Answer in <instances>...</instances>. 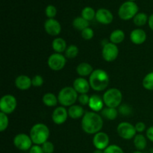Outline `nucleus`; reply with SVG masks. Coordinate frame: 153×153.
<instances>
[{
	"instance_id": "nucleus-21",
	"label": "nucleus",
	"mask_w": 153,
	"mask_h": 153,
	"mask_svg": "<svg viewBox=\"0 0 153 153\" xmlns=\"http://www.w3.org/2000/svg\"><path fill=\"white\" fill-rule=\"evenodd\" d=\"M85 114V111H84V108L82 105H73L69 107L68 114L69 117L72 119L77 120L79 118H82Z\"/></svg>"
},
{
	"instance_id": "nucleus-6",
	"label": "nucleus",
	"mask_w": 153,
	"mask_h": 153,
	"mask_svg": "<svg viewBox=\"0 0 153 153\" xmlns=\"http://www.w3.org/2000/svg\"><path fill=\"white\" fill-rule=\"evenodd\" d=\"M138 10V5L135 1H126L120 6L118 9V16L123 20H129L136 16Z\"/></svg>"
},
{
	"instance_id": "nucleus-5",
	"label": "nucleus",
	"mask_w": 153,
	"mask_h": 153,
	"mask_svg": "<svg viewBox=\"0 0 153 153\" xmlns=\"http://www.w3.org/2000/svg\"><path fill=\"white\" fill-rule=\"evenodd\" d=\"M102 100L106 107L117 108L120 105L122 102V92L117 88H110L107 90L103 94Z\"/></svg>"
},
{
	"instance_id": "nucleus-41",
	"label": "nucleus",
	"mask_w": 153,
	"mask_h": 153,
	"mask_svg": "<svg viewBox=\"0 0 153 153\" xmlns=\"http://www.w3.org/2000/svg\"><path fill=\"white\" fill-rule=\"evenodd\" d=\"M29 153H44V152H43L41 146L34 144L29 149Z\"/></svg>"
},
{
	"instance_id": "nucleus-25",
	"label": "nucleus",
	"mask_w": 153,
	"mask_h": 153,
	"mask_svg": "<svg viewBox=\"0 0 153 153\" xmlns=\"http://www.w3.org/2000/svg\"><path fill=\"white\" fill-rule=\"evenodd\" d=\"M42 101H43V104L47 107H54L58 104V97H56L52 93H46L43 96Z\"/></svg>"
},
{
	"instance_id": "nucleus-37",
	"label": "nucleus",
	"mask_w": 153,
	"mask_h": 153,
	"mask_svg": "<svg viewBox=\"0 0 153 153\" xmlns=\"http://www.w3.org/2000/svg\"><path fill=\"white\" fill-rule=\"evenodd\" d=\"M42 149H43L44 153H53L55 151V146L51 141H46L41 145Z\"/></svg>"
},
{
	"instance_id": "nucleus-22",
	"label": "nucleus",
	"mask_w": 153,
	"mask_h": 153,
	"mask_svg": "<svg viewBox=\"0 0 153 153\" xmlns=\"http://www.w3.org/2000/svg\"><path fill=\"white\" fill-rule=\"evenodd\" d=\"M93 67L90 64L87 62L80 63L76 67V73L81 77H85V76H90L91 73L94 71Z\"/></svg>"
},
{
	"instance_id": "nucleus-27",
	"label": "nucleus",
	"mask_w": 153,
	"mask_h": 153,
	"mask_svg": "<svg viewBox=\"0 0 153 153\" xmlns=\"http://www.w3.org/2000/svg\"><path fill=\"white\" fill-rule=\"evenodd\" d=\"M73 26L78 31H83L85 28L90 27V22L84 19L82 16H77L73 21Z\"/></svg>"
},
{
	"instance_id": "nucleus-48",
	"label": "nucleus",
	"mask_w": 153,
	"mask_h": 153,
	"mask_svg": "<svg viewBox=\"0 0 153 153\" xmlns=\"http://www.w3.org/2000/svg\"><path fill=\"white\" fill-rule=\"evenodd\" d=\"M152 120H153V118H152Z\"/></svg>"
},
{
	"instance_id": "nucleus-40",
	"label": "nucleus",
	"mask_w": 153,
	"mask_h": 153,
	"mask_svg": "<svg viewBox=\"0 0 153 153\" xmlns=\"http://www.w3.org/2000/svg\"><path fill=\"white\" fill-rule=\"evenodd\" d=\"M134 127H135V129L137 131V133H140L141 134L142 132L146 130V124L143 122H138L134 125Z\"/></svg>"
},
{
	"instance_id": "nucleus-39",
	"label": "nucleus",
	"mask_w": 153,
	"mask_h": 153,
	"mask_svg": "<svg viewBox=\"0 0 153 153\" xmlns=\"http://www.w3.org/2000/svg\"><path fill=\"white\" fill-rule=\"evenodd\" d=\"M78 100H79V103H80L82 105H88V103H89L90 97L88 95V94H79Z\"/></svg>"
},
{
	"instance_id": "nucleus-3",
	"label": "nucleus",
	"mask_w": 153,
	"mask_h": 153,
	"mask_svg": "<svg viewBox=\"0 0 153 153\" xmlns=\"http://www.w3.org/2000/svg\"><path fill=\"white\" fill-rule=\"evenodd\" d=\"M50 131L49 127L43 123H36L30 130V137L33 143L35 145H43L48 141Z\"/></svg>"
},
{
	"instance_id": "nucleus-18",
	"label": "nucleus",
	"mask_w": 153,
	"mask_h": 153,
	"mask_svg": "<svg viewBox=\"0 0 153 153\" xmlns=\"http://www.w3.org/2000/svg\"><path fill=\"white\" fill-rule=\"evenodd\" d=\"M15 86L20 91H28L32 86L31 79L26 75H20L15 79Z\"/></svg>"
},
{
	"instance_id": "nucleus-24",
	"label": "nucleus",
	"mask_w": 153,
	"mask_h": 153,
	"mask_svg": "<svg viewBox=\"0 0 153 153\" xmlns=\"http://www.w3.org/2000/svg\"><path fill=\"white\" fill-rule=\"evenodd\" d=\"M118 110L114 108L105 107L102 110L101 115L103 118L108 120H114L118 116Z\"/></svg>"
},
{
	"instance_id": "nucleus-46",
	"label": "nucleus",
	"mask_w": 153,
	"mask_h": 153,
	"mask_svg": "<svg viewBox=\"0 0 153 153\" xmlns=\"http://www.w3.org/2000/svg\"><path fill=\"white\" fill-rule=\"evenodd\" d=\"M127 1H135L136 0H127Z\"/></svg>"
},
{
	"instance_id": "nucleus-47",
	"label": "nucleus",
	"mask_w": 153,
	"mask_h": 153,
	"mask_svg": "<svg viewBox=\"0 0 153 153\" xmlns=\"http://www.w3.org/2000/svg\"><path fill=\"white\" fill-rule=\"evenodd\" d=\"M151 153H153V151H152V152H151Z\"/></svg>"
},
{
	"instance_id": "nucleus-35",
	"label": "nucleus",
	"mask_w": 153,
	"mask_h": 153,
	"mask_svg": "<svg viewBox=\"0 0 153 153\" xmlns=\"http://www.w3.org/2000/svg\"><path fill=\"white\" fill-rule=\"evenodd\" d=\"M103 152L104 153H124L122 148L116 144L109 145Z\"/></svg>"
},
{
	"instance_id": "nucleus-14",
	"label": "nucleus",
	"mask_w": 153,
	"mask_h": 153,
	"mask_svg": "<svg viewBox=\"0 0 153 153\" xmlns=\"http://www.w3.org/2000/svg\"><path fill=\"white\" fill-rule=\"evenodd\" d=\"M69 117L68 110L64 106H59L54 109L52 114V120L54 123L57 125H61L67 121Z\"/></svg>"
},
{
	"instance_id": "nucleus-17",
	"label": "nucleus",
	"mask_w": 153,
	"mask_h": 153,
	"mask_svg": "<svg viewBox=\"0 0 153 153\" xmlns=\"http://www.w3.org/2000/svg\"><path fill=\"white\" fill-rule=\"evenodd\" d=\"M130 40L135 45H141L146 40V31L141 28H135L130 33Z\"/></svg>"
},
{
	"instance_id": "nucleus-16",
	"label": "nucleus",
	"mask_w": 153,
	"mask_h": 153,
	"mask_svg": "<svg viewBox=\"0 0 153 153\" xmlns=\"http://www.w3.org/2000/svg\"><path fill=\"white\" fill-rule=\"evenodd\" d=\"M73 88L76 90V92L79 94H88L91 88L89 81L85 79L84 77H79L73 82Z\"/></svg>"
},
{
	"instance_id": "nucleus-34",
	"label": "nucleus",
	"mask_w": 153,
	"mask_h": 153,
	"mask_svg": "<svg viewBox=\"0 0 153 153\" xmlns=\"http://www.w3.org/2000/svg\"><path fill=\"white\" fill-rule=\"evenodd\" d=\"M81 35L84 40H90L94 37V31L93 28H91V27H88V28H85L83 31H81Z\"/></svg>"
},
{
	"instance_id": "nucleus-9",
	"label": "nucleus",
	"mask_w": 153,
	"mask_h": 153,
	"mask_svg": "<svg viewBox=\"0 0 153 153\" xmlns=\"http://www.w3.org/2000/svg\"><path fill=\"white\" fill-rule=\"evenodd\" d=\"M119 55V49L117 46L111 42L105 43L102 49V56L107 62H112L117 58Z\"/></svg>"
},
{
	"instance_id": "nucleus-30",
	"label": "nucleus",
	"mask_w": 153,
	"mask_h": 153,
	"mask_svg": "<svg viewBox=\"0 0 153 153\" xmlns=\"http://www.w3.org/2000/svg\"><path fill=\"white\" fill-rule=\"evenodd\" d=\"M79 48L76 45H70L67 46V49H66L65 52H64V55L68 59H73V58H76L79 55Z\"/></svg>"
},
{
	"instance_id": "nucleus-43",
	"label": "nucleus",
	"mask_w": 153,
	"mask_h": 153,
	"mask_svg": "<svg viewBox=\"0 0 153 153\" xmlns=\"http://www.w3.org/2000/svg\"><path fill=\"white\" fill-rule=\"evenodd\" d=\"M148 25L150 29L153 31V13L149 16V20H148Z\"/></svg>"
},
{
	"instance_id": "nucleus-19",
	"label": "nucleus",
	"mask_w": 153,
	"mask_h": 153,
	"mask_svg": "<svg viewBox=\"0 0 153 153\" xmlns=\"http://www.w3.org/2000/svg\"><path fill=\"white\" fill-rule=\"evenodd\" d=\"M104 105L105 103L102 98L99 95L93 94L90 97L88 106L92 110V111L97 112V113L102 111V110L104 108Z\"/></svg>"
},
{
	"instance_id": "nucleus-12",
	"label": "nucleus",
	"mask_w": 153,
	"mask_h": 153,
	"mask_svg": "<svg viewBox=\"0 0 153 153\" xmlns=\"http://www.w3.org/2000/svg\"><path fill=\"white\" fill-rule=\"evenodd\" d=\"M109 143H110L109 136L103 131L97 133L93 137V144L97 149L104 151L109 146Z\"/></svg>"
},
{
	"instance_id": "nucleus-28",
	"label": "nucleus",
	"mask_w": 153,
	"mask_h": 153,
	"mask_svg": "<svg viewBox=\"0 0 153 153\" xmlns=\"http://www.w3.org/2000/svg\"><path fill=\"white\" fill-rule=\"evenodd\" d=\"M148 20H149V16L146 13H143V12H138L136 16L133 18V22L134 25L138 27L146 25V23H148Z\"/></svg>"
},
{
	"instance_id": "nucleus-20",
	"label": "nucleus",
	"mask_w": 153,
	"mask_h": 153,
	"mask_svg": "<svg viewBox=\"0 0 153 153\" xmlns=\"http://www.w3.org/2000/svg\"><path fill=\"white\" fill-rule=\"evenodd\" d=\"M52 47L56 53L62 54L63 52H65L67 48V42L62 37H56L52 40Z\"/></svg>"
},
{
	"instance_id": "nucleus-29",
	"label": "nucleus",
	"mask_w": 153,
	"mask_h": 153,
	"mask_svg": "<svg viewBox=\"0 0 153 153\" xmlns=\"http://www.w3.org/2000/svg\"><path fill=\"white\" fill-rule=\"evenodd\" d=\"M96 10L93 8L92 7H90V6H87L85 7L82 10L81 12V16L85 19L88 21H91L94 19H95L96 17Z\"/></svg>"
},
{
	"instance_id": "nucleus-23",
	"label": "nucleus",
	"mask_w": 153,
	"mask_h": 153,
	"mask_svg": "<svg viewBox=\"0 0 153 153\" xmlns=\"http://www.w3.org/2000/svg\"><path fill=\"white\" fill-rule=\"evenodd\" d=\"M125 32L123 30L115 29L111 33L109 39H110V42L117 45L123 43V41L125 40Z\"/></svg>"
},
{
	"instance_id": "nucleus-13",
	"label": "nucleus",
	"mask_w": 153,
	"mask_h": 153,
	"mask_svg": "<svg viewBox=\"0 0 153 153\" xmlns=\"http://www.w3.org/2000/svg\"><path fill=\"white\" fill-rule=\"evenodd\" d=\"M44 29L49 35L55 37L61 32V25L55 18L47 19L44 22Z\"/></svg>"
},
{
	"instance_id": "nucleus-10",
	"label": "nucleus",
	"mask_w": 153,
	"mask_h": 153,
	"mask_svg": "<svg viewBox=\"0 0 153 153\" xmlns=\"http://www.w3.org/2000/svg\"><path fill=\"white\" fill-rule=\"evenodd\" d=\"M65 55L61 53H53L49 57L47 61L48 66L53 71H60L65 67L67 59Z\"/></svg>"
},
{
	"instance_id": "nucleus-45",
	"label": "nucleus",
	"mask_w": 153,
	"mask_h": 153,
	"mask_svg": "<svg viewBox=\"0 0 153 153\" xmlns=\"http://www.w3.org/2000/svg\"><path fill=\"white\" fill-rule=\"evenodd\" d=\"M133 153H143L141 151H139V150H136L134 152H133Z\"/></svg>"
},
{
	"instance_id": "nucleus-36",
	"label": "nucleus",
	"mask_w": 153,
	"mask_h": 153,
	"mask_svg": "<svg viewBox=\"0 0 153 153\" xmlns=\"http://www.w3.org/2000/svg\"><path fill=\"white\" fill-rule=\"evenodd\" d=\"M118 111L120 112V114L123 115V116H128V115H130L132 113V108L128 105L124 104L119 106V110H118Z\"/></svg>"
},
{
	"instance_id": "nucleus-7",
	"label": "nucleus",
	"mask_w": 153,
	"mask_h": 153,
	"mask_svg": "<svg viewBox=\"0 0 153 153\" xmlns=\"http://www.w3.org/2000/svg\"><path fill=\"white\" fill-rule=\"evenodd\" d=\"M17 106V101L14 96L11 94H6L1 98L0 100V111L1 112L10 114L13 113Z\"/></svg>"
},
{
	"instance_id": "nucleus-31",
	"label": "nucleus",
	"mask_w": 153,
	"mask_h": 153,
	"mask_svg": "<svg viewBox=\"0 0 153 153\" xmlns=\"http://www.w3.org/2000/svg\"><path fill=\"white\" fill-rule=\"evenodd\" d=\"M143 87L147 91H153V72L147 73L142 82Z\"/></svg>"
},
{
	"instance_id": "nucleus-32",
	"label": "nucleus",
	"mask_w": 153,
	"mask_h": 153,
	"mask_svg": "<svg viewBox=\"0 0 153 153\" xmlns=\"http://www.w3.org/2000/svg\"><path fill=\"white\" fill-rule=\"evenodd\" d=\"M9 125V119L7 114L0 112V131L1 132L5 131Z\"/></svg>"
},
{
	"instance_id": "nucleus-8",
	"label": "nucleus",
	"mask_w": 153,
	"mask_h": 153,
	"mask_svg": "<svg viewBox=\"0 0 153 153\" xmlns=\"http://www.w3.org/2000/svg\"><path fill=\"white\" fill-rule=\"evenodd\" d=\"M117 134L124 140H131L137 134V131L134 125L128 122H122L117 127Z\"/></svg>"
},
{
	"instance_id": "nucleus-2",
	"label": "nucleus",
	"mask_w": 153,
	"mask_h": 153,
	"mask_svg": "<svg viewBox=\"0 0 153 153\" xmlns=\"http://www.w3.org/2000/svg\"><path fill=\"white\" fill-rule=\"evenodd\" d=\"M109 76L102 69H97L93 71L89 77L91 88L95 91H103L109 85Z\"/></svg>"
},
{
	"instance_id": "nucleus-11",
	"label": "nucleus",
	"mask_w": 153,
	"mask_h": 153,
	"mask_svg": "<svg viewBox=\"0 0 153 153\" xmlns=\"http://www.w3.org/2000/svg\"><path fill=\"white\" fill-rule=\"evenodd\" d=\"M33 142L30 135L20 133L15 135L13 138V145L16 149L21 151H29L33 146Z\"/></svg>"
},
{
	"instance_id": "nucleus-1",
	"label": "nucleus",
	"mask_w": 153,
	"mask_h": 153,
	"mask_svg": "<svg viewBox=\"0 0 153 153\" xmlns=\"http://www.w3.org/2000/svg\"><path fill=\"white\" fill-rule=\"evenodd\" d=\"M82 130L89 134H95L101 131L103 127V119L102 115L94 111H88L82 118Z\"/></svg>"
},
{
	"instance_id": "nucleus-15",
	"label": "nucleus",
	"mask_w": 153,
	"mask_h": 153,
	"mask_svg": "<svg viewBox=\"0 0 153 153\" xmlns=\"http://www.w3.org/2000/svg\"><path fill=\"white\" fill-rule=\"evenodd\" d=\"M95 19L102 25H109L113 22L114 15L108 9L100 8L96 12Z\"/></svg>"
},
{
	"instance_id": "nucleus-38",
	"label": "nucleus",
	"mask_w": 153,
	"mask_h": 153,
	"mask_svg": "<svg viewBox=\"0 0 153 153\" xmlns=\"http://www.w3.org/2000/svg\"><path fill=\"white\" fill-rule=\"evenodd\" d=\"M31 82H32V86L38 88V87H41L43 85L44 80L40 75H36L31 79Z\"/></svg>"
},
{
	"instance_id": "nucleus-26",
	"label": "nucleus",
	"mask_w": 153,
	"mask_h": 153,
	"mask_svg": "<svg viewBox=\"0 0 153 153\" xmlns=\"http://www.w3.org/2000/svg\"><path fill=\"white\" fill-rule=\"evenodd\" d=\"M134 145L137 150L143 151L147 146V140L146 137L142 134H137L134 137Z\"/></svg>"
},
{
	"instance_id": "nucleus-44",
	"label": "nucleus",
	"mask_w": 153,
	"mask_h": 153,
	"mask_svg": "<svg viewBox=\"0 0 153 153\" xmlns=\"http://www.w3.org/2000/svg\"><path fill=\"white\" fill-rule=\"evenodd\" d=\"M93 153H104V152H103V150H100V149H96Z\"/></svg>"
},
{
	"instance_id": "nucleus-33",
	"label": "nucleus",
	"mask_w": 153,
	"mask_h": 153,
	"mask_svg": "<svg viewBox=\"0 0 153 153\" xmlns=\"http://www.w3.org/2000/svg\"><path fill=\"white\" fill-rule=\"evenodd\" d=\"M45 14L48 19H54L57 15V8L53 4H49L45 9Z\"/></svg>"
},
{
	"instance_id": "nucleus-4",
	"label": "nucleus",
	"mask_w": 153,
	"mask_h": 153,
	"mask_svg": "<svg viewBox=\"0 0 153 153\" xmlns=\"http://www.w3.org/2000/svg\"><path fill=\"white\" fill-rule=\"evenodd\" d=\"M78 93L73 87H64L59 91L58 95V102L64 107H70L78 100Z\"/></svg>"
},
{
	"instance_id": "nucleus-42",
	"label": "nucleus",
	"mask_w": 153,
	"mask_h": 153,
	"mask_svg": "<svg viewBox=\"0 0 153 153\" xmlns=\"http://www.w3.org/2000/svg\"><path fill=\"white\" fill-rule=\"evenodd\" d=\"M146 137L153 143V126H150L146 129Z\"/></svg>"
}]
</instances>
